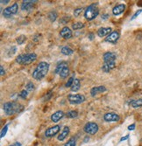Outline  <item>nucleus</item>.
<instances>
[{"mask_svg": "<svg viewBox=\"0 0 142 146\" xmlns=\"http://www.w3.org/2000/svg\"><path fill=\"white\" fill-rule=\"evenodd\" d=\"M81 87V82H80V80L79 79H75V81L73 82V85L71 87V91L73 92H76L80 89Z\"/></svg>", "mask_w": 142, "mask_h": 146, "instance_id": "412c9836", "label": "nucleus"}, {"mask_svg": "<svg viewBox=\"0 0 142 146\" xmlns=\"http://www.w3.org/2000/svg\"><path fill=\"white\" fill-rule=\"evenodd\" d=\"M18 10H19V5L17 3H14L10 7H7L3 11V15L5 18H11L12 15L16 14L18 12Z\"/></svg>", "mask_w": 142, "mask_h": 146, "instance_id": "6e6552de", "label": "nucleus"}, {"mask_svg": "<svg viewBox=\"0 0 142 146\" xmlns=\"http://www.w3.org/2000/svg\"><path fill=\"white\" fill-rule=\"evenodd\" d=\"M88 37L89 38V39H91V40H92L93 38H94V35H93L92 33H90V34H89V36H88Z\"/></svg>", "mask_w": 142, "mask_h": 146, "instance_id": "ea45409f", "label": "nucleus"}, {"mask_svg": "<svg viewBox=\"0 0 142 146\" xmlns=\"http://www.w3.org/2000/svg\"><path fill=\"white\" fill-rule=\"evenodd\" d=\"M82 11H83V8H77V9H75L74 11V15H75V17H78L80 15V13L82 12Z\"/></svg>", "mask_w": 142, "mask_h": 146, "instance_id": "2f4dec72", "label": "nucleus"}, {"mask_svg": "<svg viewBox=\"0 0 142 146\" xmlns=\"http://www.w3.org/2000/svg\"><path fill=\"white\" fill-rule=\"evenodd\" d=\"M60 35H61V37H62L64 38L69 39L72 37V31L68 27V26H64L60 32Z\"/></svg>", "mask_w": 142, "mask_h": 146, "instance_id": "ddd939ff", "label": "nucleus"}, {"mask_svg": "<svg viewBox=\"0 0 142 146\" xmlns=\"http://www.w3.org/2000/svg\"><path fill=\"white\" fill-rule=\"evenodd\" d=\"M83 27H84V24L82 22H76V23L72 25V28L74 30H79V29H82Z\"/></svg>", "mask_w": 142, "mask_h": 146, "instance_id": "a878e982", "label": "nucleus"}, {"mask_svg": "<svg viewBox=\"0 0 142 146\" xmlns=\"http://www.w3.org/2000/svg\"><path fill=\"white\" fill-rule=\"evenodd\" d=\"M102 19H108V14L102 15Z\"/></svg>", "mask_w": 142, "mask_h": 146, "instance_id": "58836bf2", "label": "nucleus"}, {"mask_svg": "<svg viewBox=\"0 0 142 146\" xmlns=\"http://www.w3.org/2000/svg\"><path fill=\"white\" fill-rule=\"evenodd\" d=\"M10 146H21V143L19 142H16V143H13L12 144H11Z\"/></svg>", "mask_w": 142, "mask_h": 146, "instance_id": "f704fd0d", "label": "nucleus"}, {"mask_svg": "<svg viewBox=\"0 0 142 146\" xmlns=\"http://www.w3.org/2000/svg\"><path fill=\"white\" fill-rule=\"evenodd\" d=\"M55 73L58 74L61 78H66L69 74V68L66 62H61L58 64L55 69Z\"/></svg>", "mask_w": 142, "mask_h": 146, "instance_id": "39448f33", "label": "nucleus"}, {"mask_svg": "<svg viewBox=\"0 0 142 146\" xmlns=\"http://www.w3.org/2000/svg\"><path fill=\"white\" fill-rule=\"evenodd\" d=\"M106 91V88L105 86H98V87H94L93 88H91V90H90V95H91V96H96L97 94H99V93H103Z\"/></svg>", "mask_w": 142, "mask_h": 146, "instance_id": "f3484780", "label": "nucleus"}, {"mask_svg": "<svg viewBox=\"0 0 142 146\" xmlns=\"http://www.w3.org/2000/svg\"><path fill=\"white\" fill-rule=\"evenodd\" d=\"M61 129V126L60 125H55L54 127H51L49 129H47L45 132V135L46 137H55L58 132L60 131Z\"/></svg>", "mask_w": 142, "mask_h": 146, "instance_id": "9b49d317", "label": "nucleus"}, {"mask_svg": "<svg viewBox=\"0 0 142 146\" xmlns=\"http://www.w3.org/2000/svg\"><path fill=\"white\" fill-rule=\"evenodd\" d=\"M135 129V124H132V125H130L128 127V129L129 130H133Z\"/></svg>", "mask_w": 142, "mask_h": 146, "instance_id": "e433bc0d", "label": "nucleus"}, {"mask_svg": "<svg viewBox=\"0 0 142 146\" xmlns=\"http://www.w3.org/2000/svg\"><path fill=\"white\" fill-rule=\"evenodd\" d=\"M37 59V54L34 52H30V54H20L16 58V62L21 65H28L32 62L35 61Z\"/></svg>", "mask_w": 142, "mask_h": 146, "instance_id": "7ed1b4c3", "label": "nucleus"}, {"mask_svg": "<svg viewBox=\"0 0 142 146\" xmlns=\"http://www.w3.org/2000/svg\"><path fill=\"white\" fill-rule=\"evenodd\" d=\"M47 18H48V19L51 22H55L56 20V19H57V13H56V11H53L49 12L48 15H47Z\"/></svg>", "mask_w": 142, "mask_h": 146, "instance_id": "b1692460", "label": "nucleus"}, {"mask_svg": "<svg viewBox=\"0 0 142 146\" xmlns=\"http://www.w3.org/2000/svg\"><path fill=\"white\" fill-rule=\"evenodd\" d=\"M141 12H142V9H139V10H138V11H137L134 13V15L133 16V18L131 19V20H133V19H136V18H137V17H138V16L140 14Z\"/></svg>", "mask_w": 142, "mask_h": 146, "instance_id": "72a5a7b5", "label": "nucleus"}, {"mask_svg": "<svg viewBox=\"0 0 142 146\" xmlns=\"http://www.w3.org/2000/svg\"><path fill=\"white\" fill-rule=\"evenodd\" d=\"M68 100L71 104H81L85 101V96L80 94H71L68 96Z\"/></svg>", "mask_w": 142, "mask_h": 146, "instance_id": "423d86ee", "label": "nucleus"}, {"mask_svg": "<svg viewBox=\"0 0 142 146\" xmlns=\"http://www.w3.org/2000/svg\"><path fill=\"white\" fill-rule=\"evenodd\" d=\"M25 40H27V37H25V35H20L17 38V43L19 45H22Z\"/></svg>", "mask_w": 142, "mask_h": 146, "instance_id": "bb28decb", "label": "nucleus"}, {"mask_svg": "<svg viewBox=\"0 0 142 146\" xmlns=\"http://www.w3.org/2000/svg\"><path fill=\"white\" fill-rule=\"evenodd\" d=\"M119 33L117 32V31H114V32H111V33H110L107 38H105V41L106 42H109V43H112V44H115L117 43L119 38Z\"/></svg>", "mask_w": 142, "mask_h": 146, "instance_id": "1a4fd4ad", "label": "nucleus"}, {"mask_svg": "<svg viewBox=\"0 0 142 146\" xmlns=\"http://www.w3.org/2000/svg\"><path fill=\"white\" fill-rule=\"evenodd\" d=\"M8 124L7 125H5L4 128H3V129H2V131H1V137H4L5 136V134H6V132H7V130H8Z\"/></svg>", "mask_w": 142, "mask_h": 146, "instance_id": "473e14b6", "label": "nucleus"}, {"mask_svg": "<svg viewBox=\"0 0 142 146\" xmlns=\"http://www.w3.org/2000/svg\"><path fill=\"white\" fill-rule=\"evenodd\" d=\"M83 130H84V132H86V133L89 134V135H95L98 131V125L96 123L89 122V123L85 124V126L83 128Z\"/></svg>", "mask_w": 142, "mask_h": 146, "instance_id": "0eeeda50", "label": "nucleus"}, {"mask_svg": "<svg viewBox=\"0 0 142 146\" xmlns=\"http://www.w3.org/2000/svg\"><path fill=\"white\" fill-rule=\"evenodd\" d=\"M130 105L133 109H137V108H139V107H142V98L140 99H138V100H134L133 102H130Z\"/></svg>", "mask_w": 142, "mask_h": 146, "instance_id": "4be33fe9", "label": "nucleus"}, {"mask_svg": "<svg viewBox=\"0 0 142 146\" xmlns=\"http://www.w3.org/2000/svg\"><path fill=\"white\" fill-rule=\"evenodd\" d=\"M64 115H65V114H64L63 111H61V110L56 111L51 115V120H52V122H54V123H58Z\"/></svg>", "mask_w": 142, "mask_h": 146, "instance_id": "2eb2a0df", "label": "nucleus"}, {"mask_svg": "<svg viewBox=\"0 0 142 146\" xmlns=\"http://www.w3.org/2000/svg\"><path fill=\"white\" fill-rule=\"evenodd\" d=\"M105 62H115L116 59H117V54L112 52H107L103 56Z\"/></svg>", "mask_w": 142, "mask_h": 146, "instance_id": "f8f14e48", "label": "nucleus"}, {"mask_svg": "<svg viewBox=\"0 0 142 146\" xmlns=\"http://www.w3.org/2000/svg\"><path fill=\"white\" fill-rule=\"evenodd\" d=\"M65 115L69 118H75V117L78 116V112H77L76 110H70L68 113H66Z\"/></svg>", "mask_w": 142, "mask_h": 146, "instance_id": "393cba45", "label": "nucleus"}, {"mask_svg": "<svg viewBox=\"0 0 142 146\" xmlns=\"http://www.w3.org/2000/svg\"><path fill=\"white\" fill-rule=\"evenodd\" d=\"M33 88H34V85L33 82H28L27 86H25V90H27V91H33Z\"/></svg>", "mask_w": 142, "mask_h": 146, "instance_id": "c756f323", "label": "nucleus"}, {"mask_svg": "<svg viewBox=\"0 0 142 146\" xmlns=\"http://www.w3.org/2000/svg\"><path fill=\"white\" fill-rule=\"evenodd\" d=\"M99 14V10L97 7L96 4H92L88 6L84 12V17L87 20H93Z\"/></svg>", "mask_w": 142, "mask_h": 146, "instance_id": "20e7f679", "label": "nucleus"}, {"mask_svg": "<svg viewBox=\"0 0 142 146\" xmlns=\"http://www.w3.org/2000/svg\"><path fill=\"white\" fill-rule=\"evenodd\" d=\"M110 33H111V27H102L100 29H98L97 31V35L101 38L105 37V36H108Z\"/></svg>", "mask_w": 142, "mask_h": 146, "instance_id": "6ab92c4d", "label": "nucleus"}, {"mask_svg": "<svg viewBox=\"0 0 142 146\" xmlns=\"http://www.w3.org/2000/svg\"><path fill=\"white\" fill-rule=\"evenodd\" d=\"M115 67H116L115 62H104V65H103V67H102V70L105 73H109Z\"/></svg>", "mask_w": 142, "mask_h": 146, "instance_id": "a211bd4d", "label": "nucleus"}, {"mask_svg": "<svg viewBox=\"0 0 142 146\" xmlns=\"http://www.w3.org/2000/svg\"><path fill=\"white\" fill-rule=\"evenodd\" d=\"M104 119H105V121H106V122H118V121H119L120 117L117 113L109 112V113H106L104 115Z\"/></svg>", "mask_w": 142, "mask_h": 146, "instance_id": "9d476101", "label": "nucleus"}, {"mask_svg": "<svg viewBox=\"0 0 142 146\" xmlns=\"http://www.w3.org/2000/svg\"><path fill=\"white\" fill-rule=\"evenodd\" d=\"M0 3L3 4V5H6V4L9 3V0H5V1H4V0H1V1H0Z\"/></svg>", "mask_w": 142, "mask_h": 146, "instance_id": "4c0bfd02", "label": "nucleus"}, {"mask_svg": "<svg viewBox=\"0 0 142 146\" xmlns=\"http://www.w3.org/2000/svg\"><path fill=\"white\" fill-rule=\"evenodd\" d=\"M69 133V128L68 126H65V127H64V129H62V131L61 132V134L58 136V140L59 141H63L68 137Z\"/></svg>", "mask_w": 142, "mask_h": 146, "instance_id": "aec40b11", "label": "nucleus"}, {"mask_svg": "<svg viewBox=\"0 0 142 146\" xmlns=\"http://www.w3.org/2000/svg\"><path fill=\"white\" fill-rule=\"evenodd\" d=\"M36 1H31V0H27V1H23L21 5V9L23 11H30L33 9L34 4Z\"/></svg>", "mask_w": 142, "mask_h": 146, "instance_id": "4468645a", "label": "nucleus"}, {"mask_svg": "<svg viewBox=\"0 0 142 146\" xmlns=\"http://www.w3.org/2000/svg\"><path fill=\"white\" fill-rule=\"evenodd\" d=\"M0 70H1V75L3 76L5 73V70H4V67L3 66H0Z\"/></svg>", "mask_w": 142, "mask_h": 146, "instance_id": "c9c22d12", "label": "nucleus"}, {"mask_svg": "<svg viewBox=\"0 0 142 146\" xmlns=\"http://www.w3.org/2000/svg\"><path fill=\"white\" fill-rule=\"evenodd\" d=\"M4 111L7 115H11L16 113H19L23 110V106L16 102L4 103Z\"/></svg>", "mask_w": 142, "mask_h": 146, "instance_id": "f03ea898", "label": "nucleus"}, {"mask_svg": "<svg viewBox=\"0 0 142 146\" xmlns=\"http://www.w3.org/2000/svg\"><path fill=\"white\" fill-rule=\"evenodd\" d=\"M73 52H74V51L69 46H63L61 48V54L64 55H67V56L71 55V54H73Z\"/></svg>", "mask_w": 142, "mask_h": 146, "instance_id": "5701e85b", "label": "nucleus"}, {"mask_svg": "<svg viewBox=\"0 0 142 146\" xmlns=\"http://www.w3.org/2000/svg\"><path fill=\"white\" fill-rule=\"evenodd\" d=\"M27 96H28V91L27 90H22L21 92H20V94H19V96L22 98V99H25L27 97Z\"/></svg>", "mask_w": 142, "mask_h": 146, "instance_id": "c85d7f7f", "label": "nucleus"}, {"mask_svg": "<svg viewBox=\"0 0 142 146\" xmlns=\"http://www.w3.org/2000/svg\"><path fill=\"white\" fill-rule=\"evenodd\" d=\"M74 81H75V80H74V77H70V78L69 79L68 82L66 83V87H67V88H71L72 85H73Z\"/></svg>", "mask_w": 142, "mask_h": 146, "instance_id": "7c9ffc66", "label": "nucleus"}, {"mask_svg": "<svg viewBox=\"0 0 142 146\" xmlns=\"http://www.w3.org/2000/svg\"><path fill=\"white\" fill-rule=\"evenodd\" d=\"M125 5H116L113 9H112V13L115 16H119L125 11Z\"/></svg>", "mask_w": 142, "mask_h": 146, "instance_id": "dca6fc26", "label": "nucleus"}, {"mask_svg": "<svg viewBox=\"0 0 142 146\" xmlns=\"http://www.w3.org/2000/svg\"><path fill=\"white\" fill-rule=\"evenodd\" d=\"M64 146H75V139L74 137H71Z\"/></svg>", "mask_w": 142, "mask_h": 146, "instance_id": "cd10ccee", "label": "nucleus"}, {"mask_svg": "<svg viewBox=\"0 0 142 146\" xmlns=\"http://www.w3.org/2000/svg\"><path fill=\"white\" fill-rule=\"evenodd\" d=\"M49 70V64L45 62V61H42V62H40L36 68L33 70V78L37 80V81H40L42 78H44L47 72Z\"/></svg>", "mask_w": 142, "mask_h": 146, "instance_id": "f257e3e1", "label": "nucleus"}, {"mask_svg": "<svg viewBox=\"0 0 142 146\" xmlns=\"http://www.w3.org/2000/svg\"><path fill=\"white\" fill-rule=\"evenodd\" d=\"M128 137H129V136H128V135H127V136H126V137H122V138H121V139H120V141H124V140H126V139H127V138H128Z\"/></svg>", "mask_w": 142, "mask_h": 146, "instance_id": "a19ab883", "label": "nucleus"}]
</instances>
